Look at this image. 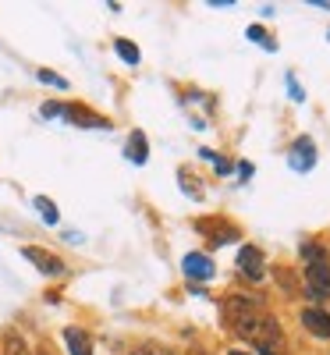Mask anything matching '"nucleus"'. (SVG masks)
<instances>
[{
	"mask_svg": "<svg viewBox=\"0 0 330 355\" xmlns=\"http://www.w3.org/2000/svg\"><path fill=\"white\" fill-rule=\"evenodd\" d=\"M263 252L256 245H242V252H238V266H242V274H249L252 281H263L266 277V266H263Z\"/></svg>",
	"mask_w": 330,
	"mask_h": 355,
	"instance_id": "4",
	"label": "nucleus"
},
{
	"mask_svg": "<svg viewBox=\"0 0 330 355\" xmlns=\"http://www.w3.org/2000/svg\"><path fill=\"white\" fill-rule=\"evenodd\" d=\"M4 355H33V348H28V341L18 331H8L4 334Z\"/></svg>",
	"mask_w": 330,
	"mask_h": 355,
	"instance_id": "9",
	"label": "nucleus"
},
{
	"mask_svg": "<svg viewBox=\"0 0 330 355\" xmlns=\"http://www.w3.org/2000/svg\"><path fill=\"white\" fill-rule=\"evenodd\" d=\"M224 316L231 320V327L238 323H249L259 316V302H249V299H224Z\"/></svg>",
	"mask_w": 330,
	"mask_h": 355,
	"instance_id": "3",
	"label": "nucleus"
},
{
	"mask_svg": "<svg viewBox=\"0 0 330 355\" xmlns=\"http://www.w3.org/2000/svg\"><path fill=\"white\" fill-rule=\"evenodd\" d=\"M302 259H309V263H327L323 249H320V245H313V242H306V245H302Z\"/></svg>",
	"mask_w": 330,
	"mask_h": 355,
	"instance_id": "13",
	"label": "nucleus"
},
{
	"mask_svg": "<svg viewBox=\"0 0 330 355\" xmlns=\"http://www.w3.org/2000/svg\"><path fill=\"white\" fill-rule=\"evenodd\" d=\"M185 274L196 277V281H209L214 277V263H209V256H202V252H189L185 256Z\"/></svg>",
	"mask_w": 330,
	"mask_h": 355,
	"instance_id": "6",
	"label": "nucleus"
},
{
	"mask_svg": "<svg viewBox=\"0 0 330 355\" xmlns=\"http://www.w3.org/2000/svg\"><path fill=\"white\" fill-rule=\"evenodd\" d=\"M117 53H121L128 64H139V46H135V43H128V40H117Z\"/></svg>",
	"mask_w": 330,
	"mask_h": 355,
	"instance_id": "12",
	"label": "nucleus"
},
{
	"mask_svg": "<svg viewBox=\"0 0 330 355\" xmlns=\"http://www.w3.org/2000/svg\"><path fill=\"white\" fill-rule=\"evenodd\" d=\"M40 355H53V352H50V348H43V352H40Z\"/></svg>",
	"mask_w": 330,
	"mask_h": 355,
	"instance_id": "19",
	"label": "nucleus"
},
{
	"mask_svg": "<svg viewBox=\"0 0 330 355\" xmlns=\"http://www.w3.org/2000/svg\"><path fill=\"white\" fill-rule=\"evenodd\" d=\"M259 355H284V352H259Z\"/></svg>",
	"mask_w": 330,
	"mask_h": 355,
	"instance_id": "18",
	"label": "nucleus"
},
{
	"mask_svg": "<svg viewBox=\"0 0 330 355\" xmlns=\"http://www.w3.org/2000/svg\"><path fill=\"white\" fill-rule=\"evenodd\" d=\"M21 256H25V259H33V263H36V270H43V274H50V277H61V274H64V263L57 259L53 252H46V249L25 245V249H21Z\"/></svg>",
	"mask_w": 330,
	"mask_h": 355,
	"instance_id": "2",
	"label": "nucleus"
},
{
	"mask_svg": "<svg viewBox=\"0 0 330 355\" xmlns=\"http://www.w3.org/2000/svg\"><path fill=\"white\" fill-rule=\"evenodd\" d=\"M274 281H277L288 295H298V291H302V284H298V281H295V274H291V270H284V266H277V270H274Z\"/></svg>",
	"mask_w": 330,
	"mask_h": 355,
	"instance_id": "10",
	"label": "nucleus"
},
{
	"mask_svg": "<svg viewBox=\"0 0 330 355\" xmlns=\"http://www.w3.org/2000/svg\"><path fill=\"white\" fill-rule=\"evenodd\" d=\"M40 82H46V85H57V89H68V82H64L61 75H53V71H40Z\"/></svg>",
	"mask_w": 330,
	"mask_h": 355,
	"instance_id": "16",
	"label": "nucleus"
},
{
	"mask_svg": "<svg viewBox=\"0 0 330 355\" xmlns=\"http://www.w3.org/2000/svg\"><path fill=\"white\" fill-rule=\"evenodd\" d=\"M231 355H252V352H242V348H234V352H231Z\"/></svg>",
	"mask_w": 330,
	"mask_h": 355,
	"instance_id": "17",
	"label": "nucleus"
},
{
	"mask_svg": "<svg viewBox=\"0 0 330 355\" xmlns=\"http://www.w3.org/2000/svg\"><path fill=\"white\" fill-rule=\"evenodd\" d=\"M306 295L313 302L330 299V263H306Z\"/></svg>",
	"mask_w": 330,
	"mask_h": 355,
	"instance_id": "1",
	"label": "nucleus"
},
{
	"mask_svg": "<svg viewBox=\"0 0 330 355\" xmlns=\"http://www.w3.org/2000/svg\"><path fill=\"white\" fill-rule=\"evenodd\" d=\"M128 157H132L135 164H146V135H142V132L132 135V142H128Z\"/></svg>",
	"mask_w": 330,
	"mask_h": 355,
	"instance_id": "11",
	"label": "nucleus"
},
{
	"mask_svg": "<svg viewBox=\"0 0 330 355\" xmlns=\"http://www.w3.org/2000/svg\"><path fill=\"white\" fill-rule=\"evenodd\" d=\"M249 40H252V43H259V46H266V50H277V43H270V40L263 36V28H259V25H252V28H249Z\"/></svg>",
	"mask_w": 330,
	"mask_h": 355,
	"instance_id": "14",
	"label": "nucleus"
},
{
	"mask_svg": "<svg viewBox=\"0 0 330 355\" xmlns=\"http://www.w3.org/2000/svg\"><path fill=\"white\" fill-rule=\"evenodd\" d=\"M36 206H40V210H43L46 224H57V210H53V202H50V199H36Z\"/></svg>",
	"mask_w": 330,
	"mask_h": 355,
	"instance_id": "15",
	"label": "nucleus"
},
{
	"mask_svg": "<svg viewBox=\"0 0 330 355\" xmlns=\"http://www.w3.org/2000/svg\"><path fill=\"white\" fill-rule=\"evenodd\" d=\"M302 327H306L309 334H316V338H330V313H323V309H316V306L302 309Z\"/></svg>",
	"mask_w": 330,
	"mask_h": 355,
	"instance_id": "5",
	"label": "nucleus"
},
{
	"mask_svg": "<svg viewBox=\"0 0 330 355\" xmlns=\"http://www.w3.org/2000/svg\"><path fill=\"white\" fill-rule=\"evenodd\" d=\"M64 341H68V352L71 355H93V341H89V334L78 331V327H68L64 331Z\"/></svg>",
	"mask_w": 330,
	"mask_h": 355,
	"instance_id": "8",
	"label": "nucleus"
},
{
	"mask_svg": "<svg viewBox=\"0 0 330 355\" xmlns=\"http://www.w3.org/2000/svg\"><path fill=\"white\" fill-rule=\"evenodd\" d=\"M313 160H316V153H313V139H298V142H295V150H291V167H295V171H309Z\"/></svg>",
	"mask_w": 330,
	"mask_h": 355,
	"instance_id": "7",
	"label": "nucleus"
}]
</instances>
